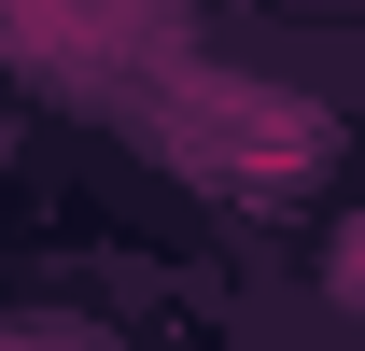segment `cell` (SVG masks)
<instances>
[{
  "instance_id": "1",
  "label": "cell",
  "mask_w": 365,
  "mask_h": 351,
  "mask_svg": "<svg viewBox=\"0 0 365 351\" xmlns=\"http://www.w3.org/2000/svg\"><path fill=\"white\" fill-rule=\"evenodd\" d=\"M323 295H337V309H351V323H365V211L337 225V253H323Z\"/></svg>"
}]
</instances>
